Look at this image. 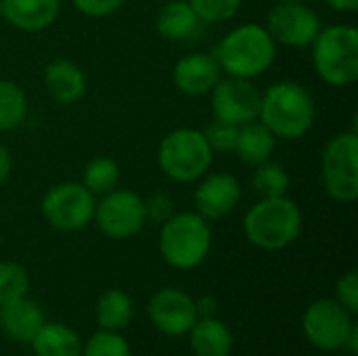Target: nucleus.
Wrapping results in <instances>:
<instances>
[{"label":"nucleus","mask_w":358,"mask_h":356,"mask_svg":"<svg viewBox=\"0 0 358 356\" xmlns=\"http://www.w3.org/2000/svg\"><path fill=\"white\" fill-rule=\"evenodd\" d=\"M266 31L277 44L304 48L321 31V19L304 2H277L268 10Z\"/></svg>","instance_id":"12"},{"label":"nucleus","mask_w":358,"mask_h":356,"mask_svg":"<svg viewBox=\"0 0 358 356\" xmlns=\"http://www.w3.org/2000/svg\"><path fill=\"white\" fill-rule=\"evenodd\" d=\"M243 233L258 250H285L302 233V212L287 195L260 197V201L254 204L243 218Z\"/></svg>","instance_id":"3"},{"label":"nucleus","mask_w":358,"mask_h":356,"mask_svg":"<svg viewBox=\"0 0 358 356\" xmlns=\"http://www.w3.org/2000/svg\"><path fill=\"white\" fill-rule=\"evenodd\" d=\"M27 115V94L13 80H0V132L19 128Z\"/></svg>","instance_id":"24"},{"label":"nucleus","mask_w":358,"mask_h":356,"mask_svg":"<svg viewBox=\"0 0 358 356\" xmlns=\"http://www.w3.org/2000/svg\"><path fill=\"white\" fill-rule=\"evenodd\" d=\"M48 97L59 105H73L86 94V76L69 59H55L46 65L42 76Z\"/></svg>","instance_id":"17"},{"label":"nucleus","mask_w":358,"mask_h":356,"mask_svg":"<svg viewBox=\"0 0 358 356\" xmlns=\"http://www.w3.org/2000/svg\"><path fill=\"white\" fill-rule=\"evenodd\" d=\"M195 311L197 317H214L218 313V300L214 296H201L199 300H195Z\"/></svg>","instance_id":"34"},{"label":"nucleus","mask_w":358,"mask_h":356,"mask_svg":"<svg viewBox=\"0 0 358 356\" xmlns=\"http://www.w3.org/2000/svg\"><path fill=\"white\" fill-rule=\"evenodd\" d=\"M222 78V69L214 55L191 52L176 61L172 69L174 86L187 97H203L210 94L212 88Z\"/></svg>","instance_id":"15"},{"label":"nucleus","mask_w":358,"mask_h":356,"mask_svg":"<svg viewBox=\"0 0 358 356\" xmlns=\"http://www.w3.org/2000/svg\"><path fill=\"white\" fill-rule=\"evenodd\" d=\"M344 348L350 353L352 356L358 355V325L355 323L352 325V329H350V334H348V338H346V342H344Z\"/></svg>","instance_id":"37"},{"label":"nucleus","mask_w":358,"mask_h":356,"mask_svg":"<svg viewBox=\"0 0 358 356\" xmlns=\"http://www.w3.org/2000/svg\"><path fill=\"white\" fill-rule=\"evenodd\" d=\"M275 147H277L275 134L262 122L256 120V122L239 126L233 153L248 166H260L271 159V155L275 153Z\"/></svg>","instance_id":"21"},{"label":"nucleus","mask_w":358,"mask_h":356,"mask_svg":"<svg viewBox=\"0 0 358 356\" xmlns=\"http://www.w3.org/2000/svg\"><path fill=\"white\" fill-rule=\"evenodd\" d=\"M0 17H2V0H0Z\"/></svg>","instance_id":"39"},{"label":"nucleus","mask_w":358,"mask_h":356,"mask_svg":"<svg viewBox=\"0 0 358 356\" xmlns=\"http://www.w3.org/2000/svg\"><path fill=\"white\" fill-rule=\"evenodd\" d=\"M73 4L82 15L99 19V17H109L115 10H120L126 4V0H73Z\"/></svg>","instance_id":"33"},{"label":"nucleus","mask_w":358,"mask_h":356,"mask_svg":"<svg viewBox=\"0 0 358 356\" xmlns=\"http://www.w3.org/2000/svg\"><path fill=\"white\" fill-rule=\"evenodd\" d=\"M313 46L317 76L329 86H350L358 80V29L355 25H329L321 29Z\"/></svg>","instance_id":"5"},{"label":"nucleus","mask_w":358,"mask_h":356,"mask_svg":"<svg viewBox=\"0 0 358 356\" xmlns=\"http://www.w3.org/2000/svg\"><path fill=\"white\" fill-rule=\"evenodd\" d=\"M210 220L197 212H180L168 218L159 231V252L166 264L176 271L197 269L210 254Z\"/></svg>","instance_id":"4"},{"label":"nucleus","mask_w":358,"mask_h":356,"mask_svg":"<svg viewBox=\"0 0 358 356\" xmlns=\"http://www.w3.org/2000/svg\"><path fill=\"white\" fill-rule=\"evenodd\" d=\"M325 2L340 13H355L358 8V0H325Z\"/></svg>","instance_id":"36"},{"label":"nucleus","mask_w":358,"mask_h":356,"mask_svg":"<svg viewBox=\"0 0 358 356\" xmlns=\"http://www.w3.org/2000/svg\"><path fill=\"white\" fill-rule=\"evenodd\" d=\"M189 2L203 23H220L233 19L243 4V0H189Z\"/></svg>","instance_id":"30"},{"label":"nucleus","mask_w":358,"mask_h":356,"mask_svg":"<svg viewBox=\"0 0 358 356\" xmlns=\"http://www.w3.org/2000/svg\"><path fill=\"white\" fill-rule=\"evenodd\" d=\"M323 187L340 204H352L358 197V134L340 132L323 149L321 157Z\"/></svg>","instance_id":"7"},{"label":"nucleus","mask_w":358,"mask_h":356,"mask_svg":"<svg viewBox=\"0 0 358 356\" xmlns=\"http://www.w3.org/2000/svg\"><path fill=\"white\" fill-rule=\"evenodd\" d=\"M120 178H122V172H120L117 162L113 157L101 155V157H94L86 164L82 185L92 195H105V193L120 187Z\"/></svg>","instance_id":"25"},{"label":"nucleus","mask_w":358,"mask_h":356,"mask_svg":"<svg viewBox=\"0 0 358 356\" xmlns=\"http://www.w3.org/2000/svg\"><path fill=\"white\" fill-rule=\"evenodd\" d=\"M94 195L82 183L65 180L44 193L40 210L44 220L52 229L61 233H71L90 225L94 216Z\"/></svg>","instance_id":"8"},{"label":"nucleus","mask_w":358,"mask_h":356,"mask_svg":"<svg viewBox=\"0 0 358 356\" xmlns=\"http://www.w3.org/2000/svg\"><path fill=\"white\" fill-rule=\"evenodd\" d=\"M29 292V275L17 262H0V304L25 298Z\"/></svg>","instance_id":"27"},{"label":"nucleus","mask_w":358,"mask_h":356,"mask_svg":"<svg viewBox=\"0 0 358 356\" xmlns=\"http://www.w3.org/2000/svg\"><path fill=\"white\" fill-rule=\"evenodd\" d=\"M336 300L350 313H358V275L357 271H348L336 283Z\"/></svg>","instance_id":"32"},{"label":"nucleus","mask_w":358,"mask_h":356,"mask_svg":"<svg viewBox=\"0 0 358 356\" xmlns=\"http://www.w3.org/2000/svg\"><path fill=\"white\" fill-rule=\"evenodd\" d=\"M241 199V185L229 172L203 174L195 189L197 214L206 220H220L229 216Z\"/></svg>","instance_id":"14"},{"label":"nucleus","mask_w":358,"mask_h":356,"mask_svg":"<svg viewBox=\"0 0 358 356\" xmlns=\"http://www.w3.org/2000/svg\"><path fill=\"white\" fill-rule=\"evenodd\" d=\"M36 356H82L80 336L65 323H44L29 342Z\"/></svg>","instance_id":"22"},{"label":"nucleus","mask_w":358,"mask_h":356,"mask_svg":"<svg viewBox=\"0 0 358 356\" xmlns=\"http://www.w3.org/2000/svg\"><path fill=\"white\" fill-rule=\"evenodd\" d=\"M210 99L216 120L243 126L256 122L260 115L262 92L254 86L252 80L233 76L220 78L210 92Z\"/></svg>","instance_id":"11"},{"label":"nucleus","mask_w":358,"mask_h":356,"mask_svg":"<svg viewBox=\"0 0 358 356\" xmlns=\"http://www.w3.org/2000/svg\"><path fill=\"white\" fill-rule=\"evenodd\" d=\"M134 319V300L124 290L111 287L96 302V321L101 329L122 332Z\"/></svg>","instance_id":"23"},{"label":"nucleus","mask_w":358,"mask_h":356,"mask_svg":"<svg viewBox=\"0 0 358 356\" xmlns=\"http://www.w3.org/2000/svg\"><path fill=\"white\" fill-rule=\"evenodd\" d=\"M187 336L195 356H231L233 353V334L229 325L216 317L197 319Z\"/></svg>","instance_id":"20"},{"label":"nucleus","mask_w":358,"mask_h":356,"mask_svg":"<svg viewBox=\"0 0 358 356\" xmlns=\"http://www.w3.org/2000/svg\"><path fill=\"white\" fill-rule=\"evenodd\" d=\"M315 115V99L300 82L283 80L262 92L258 120L275 134V138H302L313 128Z\"/></svg>","instance_id":"2"},{"label":"nucleus","mask_w":358,"mask_h":356,"mask_svg":"<svg viewBox=\"0 0 358 356\" xmlns=\"http://www.w3.org/2000/svg\"><path fill=\"white\" fill-rule=\"evenodd\" d=\"M214 159L201 130L176 128L168 132L157 149V164L162 172L176 183H193L208 174Z\"/></svg>","instance_id":"6"},{"label":"nucleus","mask_w":358,"mask_h":356,"mask_svg":"<svg viewBox=\"0 0 358 356\" xmlns=\"http://www.w3.org/2000/svg\"><path fill=\"white\" fill-rule=\"evenodd\" d=\"M210 149L214 153H233L235 151V143H237V134H239V126L222 122V120H212L206 130H201Z\"/></svg>","instance_id":"29"},{"label":"nucleus","mask_w":358,"mask_h":356,"mask_svg":"<svg viewBox=\"0 0 358 356\" xmlns=\"http://www.w3.org/2000/svg\"><path fill=\"white\" fill-rule=\"evenodd\" d=\"M92 220L105 237L117 241L130 239L138 235L147 225L145 201L138 193L130 189H113L101 195L94 206Z\"/></svg>","instance_id":"9"},{"label":"nucleus","mask_w":358,"mask_h":356,"mask_svg":"<svg viewBox=\"0 0 358 356\" xmlns=\"http://www.w3.org/2000/svg\"><path fill=\"white\" fill-rule=\"evenodd\" d=\"M44 323V311L27 296L0 304V329L13 342L29 344Z\"/></svg>","instance_id":"16"},{"label":"nucleus","mask_w":358,"mask_h":356,"mask_svg":"<svg viewBox=\"0 0 358 356\" xmlns=\"http://www.w3.org/2000/svg\"><path fill=\"white\" fill-rule=\"evenodd\" d=\"M352 317L355 315H350L338 300L321 298L306 308L302 317V332L315 348L336 353L344 348V342L355 325Z\"/></svg>","instance_id":"10"},{"label":"nucleus","mask_w":358,"mask_h":356,"mask_svg":"<svg viewBox=\"0 0 358 356\" xmlns=\"http://www.w3.org/2000/svg\"><path fill=\"white\" fill-rule=\"evenodd\" d=\"M279 2H304V0H279Z\"/></svg>","instance_id":"38"},{"label":"nucleus","mask_w":358,"mask_h":356,"mask_svg":"<svg viewBox=\"0 0 358 356\" xmlns=\"http://www.w3.org/2000/svg\"><path fill=\"white\" fill-rule=\"evenodd\" d=\"M61 10V0H2V17L21 31L50 27Z\"/></svg>","instance_id":"18"},{"label":"nucleus","mask_w":358,"mask_h":356,"mask_svg":"<svg viewBox=\"0 0 358 356\" xmlns=\"http://www.w3.org/2000/svg\"><path fill=\"white\" fill-rule=\"evenodd\" d=\"M252 187L260 197H283L289 189V174L277 162H264L256 166Z\"/></svg>","instance_id":"26"},{"label":"nucleus","mask_w":358,"mask_h":356,"mask_svg":"<svg viewBox=\"0 0 358 356\" xmlns=\"http://www.w3.org/2000/svg\"><path fill=\"white\" fill-rule=\"evenodd\" d=\"M224 76L254 80L271 69L277 59V42L266 27L243 23L231 29L212 52Z\"/></svg>","instance_id":"1"},{"label":"nucleus","mask_w":358,"mask_h":356,"mask_svg":"<svg viewBox=\"0 0 358 356\" xmlns=\"http://www.w3.org/2000/svg\"><path fill=\"white\" fill-rule=\"evenodd\" d=\"M10 170H13V157H10V151H8L4 145H0V187L8 180Z\"/></svg>","instance_id":"35"},{"label":"nucleus","mask_w":358,"mask_h":356,"mask_svg":"<svg viewBox=\"0 0 358 356\" xmlns=\"http://www.w3.org/2000/svg\"><path fill=\"white\" fill-rule=\"evenodd\" d=\"M147 315L153 327L170 338L187 336L199 319L195 311V298L178 287H164L155 292L147 304Z\"/></svg>","instance_id":"13"},{"label":"nucleus","mask_w":358,"mask_h":356,"mask_svg":"<svg viewBox=\"0 0 358 356\" xmlns=\"http://www.w3.org/2000/svg\"><path fill=\"white\" fill-rule=\"evenodd\" d=\"M82 356H132V353L128 340L120 332L101 329L82 344Z\"/></svg>","instance_id":"28"},{"label":"nucleus","mask_w":358,"mask_h":356,"mask_svg":"<svg viewBox=\"0 0 358 356\" xmlns=\"http://www.w3.org/2000/svg\"><path fill=\"white\" fill-rule=\"evenodd\" d=\"M201 19L189 0H172L164 4L157 13L155 27L157 34L170 42H185L199 34Z\"/></svg>","instance_id":"19"},{"label":"nucleus","mask_w":358,"mask_h":356,"mask_svg":"<svg viewBox=\"0 0 358 356\" xmlns=\"http://www.w3.org/2000/svg\"><path fill=\"white\" fill-rule=\"evenodd\" d=\"M145 201V216H147V222H155V225H164L168 218H172L176 212H174V201L168 193L164 191H157V193H151Z\"/></svg>","instance_id":"31"}]
</instances>
